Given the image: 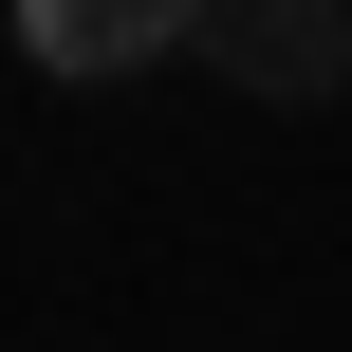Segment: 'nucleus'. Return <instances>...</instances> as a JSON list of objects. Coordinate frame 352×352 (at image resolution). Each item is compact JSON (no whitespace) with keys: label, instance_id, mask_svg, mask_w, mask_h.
Wrapping results in <instances>:
<instances>
[{"label":"nucleus","instance_id":"nucleus-2","mask_svg":"<svg viewBox=\"0 0 352 352\" xmlns=\"http://www.w3.org/2000/svg\"><path fill=\"white\" fill-rule=\"evenodd\" d=\"M19 37H37V74H130V56H186L204 0H37Z\"/></svg>","mask_w":352,"mask_h":352},{"label":"nucleus","instance_id":"nucleus-1","mask_svg":"<svg viewBox=\"0 0 352 352\" xmlns=\"http://www.w3.org/2000/svg\"><path fill=\"white\" fill-rule=\"evenodd\" d=\"M186 56H204L223 93H278V111H297V93H334V74H352V19H334V0H204Z\"/></svg>","mask_w":352,"mask_h":352}]
</instances>
